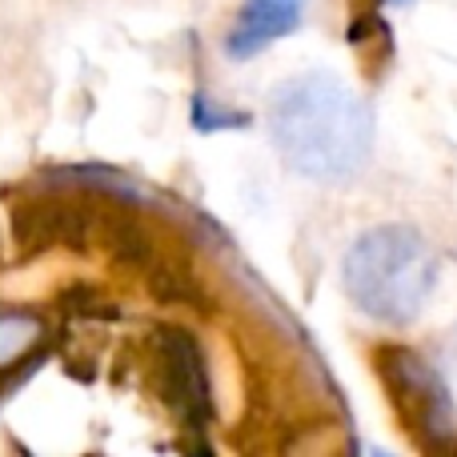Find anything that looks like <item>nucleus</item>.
I'll use <instances>...</instances> for the list:
<instances>
[{
  "label": "nucleus",
  "mask_w": 457,
  "mask_h": 457,
  "mask_svg": "<svg viewBox=\"0 0 457 457\" xmlns=\"http://www.w3.org/2000/svg\"><path fill=\"white\" fill-rule=\"evenodd\" d=\"M193 125H197L201 133H217V129H228V125L233 129L249 125V117H245V112H217L209 96H193Z\"/></svg>",
  "instance_id": "8"
},
{
  "label": "nucleus",
  "mask_w": 457,
  "mask_h": 457,
  "mask_svg": "<svg viewBox=\"0 0 457 457\" xmlns=\"http://www.w3.org/2000/svg\"><path fill=\"white\" fill-rule=\"evenodd\" d=\"M437 281V257L421 233L405 225L370 228L345 253V289L361 313L386 325H410L426 309Z\"/></svg>",
  "instance_id": "2"
},
{
  "label": "nucleus",
  "mask_w": 457,
  "mask_h": 457,
  "mask_svg": "<svg viewBox=\"0 0 457 457\" xmlns=\"http://www.w3.org/2000/svg\"><path fill=\"white\" fill-rule=\"evenodd\" d=\"M269 137L285 165L313 181H349L370 161L373 112L345 80L309 72L269 101Z\"/></svg>",
  "instance_id": "1"
},
{
  "label": "nucleus",
  "mask_w": 457,
  "mask_h": 457,
  "mask_svg": "<svg viewBox=\"0 0 457 457\" xmlns=\"http://www.w3.org/2000/svg\"><path fill=\"white\" fill-rule=\"evenodd\" d=\"M101 209L69 197H32L12 209V241L21 257H40L48 249H88L96 245Z\"/></svg>",
  "instance_id": "4"
},
{
  "label": "nucleus",
  "mask_w": 457,
  "mask_h": 457,
  "mask_svg": "<svg viewBox=\"0 0 457 457\" xmlns=\"http://www.w3.org/2000/svg\"><path fill=\"white\" fill-rule=\"evenodd\" d=\"M378 373H381L389 405H394L402 429L413 437V445L429 453L453 450L450 389L434 373V365L405 345H381Z\"/></svg>",
  "instance_id": "3"
},
{
  "label": "nucleus",
  "mask_w": 457,
  "mask_h": 457,
  "mask_svg": "<svg viewBox=\"0 0 457 457\" xmlns=\"http://www.w3.org/2000/svg\"><path fill=\"white\" fill-rule=\"evenodd\" d=\"M301 16H305V0H245L225 37V53L233 61H249L273 40L289 37Z\"/></svg>",
  "instance_id": "6"
},
{
  "label": "nucleus",
  "mask_w": 457,
  "mask_h": 457,
  "mask_svg": "<svg viewBox=\"0 0 457 457\" xmlns=\"http://www.w3.org/2000/svg\"><path fill=\"white\" fill-rule=\"evenodd\" d=\"M450 373H453V386H457V329L450 337Z\"/></svg>",
  "instance_id": "9"
},
{
  "label": "nucleus",
  "mask_w": 457,
  "mask_h": 457,
  "mask_svg": "<svg viewBox=\"0 0 457 457\" xmlns=\"http://www.w3.org/2000/svg\"><path fill=\"white\" fill-rule=\"evenodd\" d=\"M157 361H161V397L169 402V410L189 429L205 426L209 378H205V361H201L197 341L181 329H161L157 333Z\"/></svg>",
  "instance_id": "5"
},
{
  "label": "nucleus",
  "mask_w": 457,
  "mask_h": 457,
  "mask_svg": "<svg viewBox=\"0 0 457 457\" xmlns=\"http://www.w3.org/2000/svg\"><path fill=\"white\" fill-rule=\"evenodd\" d=\"M40 341V321L29 313H0V370L21 361Z\"/></svg>",
  "instance_id": "7"
}]
</instances>
